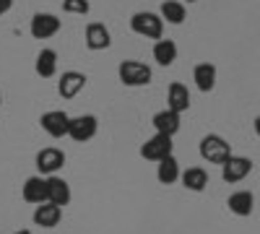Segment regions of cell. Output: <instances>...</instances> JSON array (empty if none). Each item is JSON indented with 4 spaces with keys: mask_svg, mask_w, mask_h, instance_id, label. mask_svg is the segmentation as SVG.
Segmentation results:
<instances>
[{
    "mask_svg": "<svg viewBox=\"0 0 260 234\" xmlns=\"http://www.w3.org/2000/svg\"><path fill=\"white\" fill-rule=\"evenodd\" d=\"M250 172H252V159H247V156L232 154V156L221 164V177H224V182H229V185L242 182Z\"/></svg>",
    "mask_w": 260,
    "mask_h": 234,
    "instance_id": "obj_6",
    "label": "cell"
},
{
    "mask_svg": "<svg viewBox=\"0 0 260 234\" xmlns=\"http://www.w3.org/2000/svg\"><path fill=\"white\" fill-rule=\"evenodd\" d=\"M99 130V120L94 115H78V117H71V125H68V136L76 141V143H86L91 141Z\"/></svg>",
    "mask_w": 260,
    "mask_h": 234,
    "instance_id": "obj_8",
    "label": "cell"
},
{
    "mask_svg": "<svg viewBox=\"0 0 260 234\" xmlns=\"http://www.w3.org/2000/svg\"><path fill=\"white\" fill-rule=\"evenodd\" d=\"M167 110L177 112V115L190 110V91H187L185 83H180V81L169 83V89H167Z\"/></svg>",
    "mask_w": 260,
    "mask_h": 234,
    "instance_id": "obj_13",
    "label": "cell"
},
{
    "mask_svg": "<svg viewBox=\"0 0 260 234\" xmlns=\"http://www.w3.org/2000/svg\"><path fill=\"white\" fill-rule=\"evenodd\" d=\"M130 29H133L136 34H141V37H146V39H161L164 21H161L159 13L138 11V13H133V18H130Z\"/></svg>",
    "mask_w": 260,
    "mask_h": 234,
    "instance_id": "obj_3",
    "label": "cell"
},
{
    "mask_svg": "<svg viewBox=\"0 0 260 234\" xmlns=\"http://www.w3.org/2000/svg\"><path fill=\"white\" fill-rule=\"evenodd\" d=\"M117 76H120V83L122 86H130V89H141V86H148L154 73L146 62L141 60H122L120 68H117Z\"/></svg>",
    "mask_w": 260,
    "mask_h": 234,
    "instance_id": "obj_1",
    "label": "cell"
},
{
    "mask_svg": "<svg viewBox=\"0 0 260 234\" xmlns=\"http://www.w3.org/2000/svg\"><path fill=\"white\" fill-rule=\"evenodd\" d=\"M252 125H255V136H257V138H260V115H257V117H255V122H252Z\"/></svg>",
    "mask_w": 260,
    "mask_h": 234,
    "instance_id": "obj_26",
    "label": "cell"
},
{
    "mask_svg": "<svg viewBox=\"0 0 260 234\" xmlns=\"http://www.w3.org/2000/svg\"><path fill=\"white\" fill-rule=\"evenodd\" d=\"M151 125H154L156 133L175 138V136L180 133V127H182V117H180L177 112H172V110H159V112L154 115V120H151Z\"/></svg>",
    "mask_w": 260,
    "mask_h": 234,
    "instance_id": "obj_12",
    "label": "cell"
},
{
    "mask_svg": "<svg viewBox=\"0 0 260 234\" xmlns=\"http://www.w3.org/2000/svg\"><path fill=\"white\" fill-rule=\"evenodd\" d=\"M21 195H24L26 203H47V177H42V175H34L24 182V187H21Z\"/></svg>",
    "mask_w": 260,
    "mask_h": 234,
    "instance_id": "obj_14",
    "label": "cell"
},
{
    "mask_svg": "<svg viewBox=\"0 0 260 234\" xmlns=\"http://www.w3.org/2000/svg\"><path fill=\"white\" fill-rule=\"evenodd\" d=\"M71 198H73L71 185L65 182L62 177H57V175L47 177V203H55V206L65 208V206L71 203Z\"/></svg>",
    "mask_w": 260,
    "mask_h": 234,
    "instance_id": "obj_15",
    "label": "cell"
},
{
    "mask_svg": "<svg viewBox=\"0 0 260 234\" xmlns=\"http://www.w3.org/2000/svg\"><path fill=\"white\" fill-rule=\"evenodd\" d=\"M226 206H229V211L234 216H250L255 211V195L250 193V190H237V193L229 195Z\"/></svg>",
    "mask_w": 260,
    "mask_h": 234,
    "instance_id": "obj_17",
    "label": "cell"
},
{
    "mask_svg": "<svg viewBox=\"0 0 260 234\" xmlns=\"http://www.w3.org/2000/svg\"><path fill=\"white\" fill-rule=\"evenodd\" d=\"M34 71L42 78H52L57 73V52L50 50V47H45V50L37 55V60H34Z\"/></svg>",
    "mask_w": 260,
    "mask_h": 234,
    "instance_id": "obj_21",
    "label": "cell"
},
{
    "mask_svg": "<svg viewBox=\"0 0 260 234\" xmlns=\"http://www.w3.org/2000/svg\"><path fill=\"white\" fill-rule=\"evenodd\" d=\"M161 21H169V24H175V26H180L182 21H185V6L182 3H177V0H164L161 3Z\"/></svg>",
    "mask_w": 260,
    "mask_h": 234,
    "instance_id": "obj_23",
    "label": "cell"
},
{
    "mask_svg": "<svg viewBox=\"0 0 260 234\" xmlns=\"http://www.w3.org/2000/svg\"><path fill=\"white\" fill-rule=\"evenodd\" d=\"M68 125H71V115L62 110H50L39 117V127L45 130L50 138H62L68 136Z\"/></svg>",
    "mask_w": 260,
    "mask_h": 234,
    "instance_id": "obj_7",
    "label": "cell"
},
{
    "mask_svg": "<svg viewBox=\"0 0 260 234\" xmlns=\"http://www.w3.org/2000/svg\"><path fill=\"white\" fill-rule=\"evenodd\" d=\"M0 104H3V94H0Z\"/></svg>",
    "mask_w": 260,
    "mask_h": 234,
    "instance_id": "obj_28",
    "label": "cell"
},
{
    "mask_svg": "<svg viewBox=\"0 0 260 234\" xmlns=\"http://www.w3.org/2000/svg\"><path fill=\"white\" fill-rule=\"evenodd\" d=\"M86 78L83 73H78V71H65L60 78H57V94L62 96V99H76L81 91H83V86H86Z\"/></svg>",
    "mask_w": 260,
    "mask_h": 234,
    "instance_id": "obj_10",
    "label": "cell"
},
{
    "mask_svg": "<svg viewBox=\"0 0 260 234\" xmlns=\"http://www.w3.org/2000/svg\"><path fill=\"white\" fill-rule=\"evenodd\" d=\"M187 3H195V0H187Z\"/></svg>",
    "mask_w": 260,
    "mask_h": 234,
    "instance_id": "obj_29",
    "label": "cell"
},
{
    "mask_svg": "<svg viewBox=\"0 0 260 234\" xmlns=\"http://www.w3.org/2000/svg\"><path fill=\"white\" fill-rule=\"evenodd\" d=\"M29 31L34 39H50L60 31V18L55 13H34Z\"/></svg>",
    "mask_w": 260,
    "mask_h": 234,
    "instance_id": "obj_9",
    "label": "cell"
},
{
    "mask_svg": "<svg viewBox=\"0 0 260 234\" xmlns=\"http://www.w3.org/2000/svg\"><path fill=\"white\" fill-rule=\"evenodd\" d=\"M13 234H34L31 229H18V231H13Z\"/></svg>",
    "mask_w": 260,
    "mask_h": 234,
    "instance_id": "obj_27",
    "label": "cell"
},
{
    "mask_svg": "<svg viewBox=\"0 0 260 234\" xmlns=\"http://www.w3.org/2000/svg\"><path fill=\"white\" fill-rule=\"evenodd\" d=\"M83 39H86V47L89 50H94V52H99V50H107L112 45V34H110V29H107L104 24H99V21H94V24H89L86 26V31H83Z\"/></svg>",
    "mask_w": 260,
    "mask_h": 234,
    "instance_id": "obj_11",
    "label": "cell"
},
{
    "mask_svg": "<svg viewBox=\"0 0 260 234\" xmlns=\"http://www.w3.org/2000/svg\"><path fill=\"white\" fill-rule=\"evenodd\" d=\"M180 177H182V169H180V161L175 159V154L156 164V180L161 185H175Z\"/></svg>",
    "mask_w": 260,
    "mask_h": 234,
    "instance_id": "obj_20",
    "label": "cell"
},
{
    "mask_svg": "<svg viewBox=\"0 0 260 234\" xmlns=\"http://www.w3.org/2000/svg\"><path fill=\"white\" fill-rule=\"evenodd\" d=\"M192 81H195V86H198V91H203V94L213 91V86H216V65L213 62H198V65L192 68Z\"/></svg>",
    "mask_w": 260,
    "mask_h": 234,
    "instance_id": "obj_18",
    "label": "cell"
},
{
    "mask_svg": "<svg viewBox=\"0 0 260 234\" xmlns=\"http://www.w3.org/2000/svg\"><path fill=\"white\" fill-rule=\"evenodd\" d=\"M89 0H62V11L65 13H76V16H86L89 13Z\"/></svg>",
    "mask_w": 260,
    "mask_h": 234,
    "instance_id": "obj_24",
    "label": "cell"
},
{
    "mask_svg": "<svg viewBox=\"0 0 260 234\" xmlns=\"http://www.w3.org/2000/svg\"><path fill=\"white\" fill-rule=\"evenodd\" d=\"M34 224L37 226H42V229H55L57 224H60V219H62V208L60 206H55V203H39L37 208H34Z\"/></svg>",
    "mask_w": 260,
    "mask_h": 234,
    "instance_id": "obj_16",
    "label": "cell"
},
{
    "mask_svg": "<svg viewBox=\"0 0 260 234\" xmlns=\"http://www.w3.org/2000/svg\"><path fill=\"white\" fill-rule=\"evenodd\" d=\"M182 187L185 190H192V193H203V190L208 187V172L203 166H187L182 177H180Z\"/></svg>",
    "mask_w": 260,
    "mask_h": 234,
    "instance_id": "obj_19",
    "label": "cell"
},
{
    "mask_svg": "<svg viewBox=\"0 0 260 234\" xmlns=\"http://www.w3.org/2000/svg\"><path fill=\"white\" fill-rule=\"evenodd\" d=\"M11 6H13V0H0V16H6L11 11Z\"/></svg>",
    "mask_w": 260,
    "mask_h": 234,
    "instance_id": "obj_25",
    "label": "cell"
},
{
    "mask_svg": "<svg viewBox=\"0 0 260 234\" xmlns=\"http://www.w3.org/2000/svg\"><path fill=\"white\" fill-rule=\"evenodd\" d=\"M154 60L159 62V65L169 68L172 62L177 60V45L172 39H156V45H154Z\"/></svg>",
    "mask_w": 260,
    "mask_h": 234,
    "instance_id": "obj_22",
    "label": "cell"
},
{
    "mask_svg": "<svg viewBox=\"0 0 260 234\" xmlns=\"http://www.w3.org/2000/svg\"><path fill=\"white\" fill-rule=\"evenodd\" d=\"M198 151H201V159L208 161V164H224L229 156H232V146L219 136V133H208L201 138V146H198Z\"/></svg>",
    "mask_w": 260,
    "mask_h": 234,
    "instance_id": "obj_2",
    "label": "cell"
},
{
    "mask_svg": "<svg viewBox=\"0 0 260 234\" xmlns=\"http://www.w3.org/2000/svg\"><path fill=\"white\" fill-rule=\"evenodd\" d=\"M172 148H175V143H172L169 136H161V133H154L143 146H141V156L146 161H161L167 156H172Z\"/></svg>",
    "mask_w": 260,
    "mask_h": 234,
    "instance_id": "obj_4",
    "label": "cell"
},
{
    "mask_svg": "<svg viewBox=\"0 0 260 234\" xmlns=\"http://www.w3.org/2000/svg\"><path fill=\"white\" fill-rule=\"evenodd\" d=\"M34 164H37L42 177H52L65 166V154L60 151V148H55V146H47V148H42V151L37 154Z\"/></svg>",
    "mask_w": 260,
    "mask_h": 234,
    "instance_id": "obj_5",
    "label": "cell"
}]
</instances>
